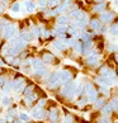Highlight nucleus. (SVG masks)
Returning a JSON list of instances; mask_svg holds the SVG:
<instances>
[{
	"label": "nucleus",
	"instance_id": "f257e3e1",
	"mask_svg": "<svg viewBox=\"0 0 118 123\" xmlns=\"http://www.w3.org/2000/svg\"><path fill=\"white\" fill-rule=\"evenodd\" d=\"M24 5H25L27 10H28L29 13H32V12L36 10V4H34L33 0H25V1H24Z\"/></svg>",
	"mask_w": 118,
	"mask_h": 123
},
{
	"label": "nucleus",
	"instance_id": "f03ea898",
	"mask_svg": "<svg viewBox=\"0 0 118 123\" xmlns=\"http://www.w3.org/2000/svg\"><path fill=\"white\" fill-rule=\"evenodd\" d=\"M10 10H12L13 13H18V12L20 10V3H19V1H14V3L10 5Z\"/></svg>",
	"mask_w": 118,
	"mask_h": 123
}]
</instances>
